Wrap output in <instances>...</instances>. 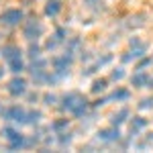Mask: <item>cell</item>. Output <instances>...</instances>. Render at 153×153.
Here are the masks:
<instances>
[{"label": "cell", "mask_w": 153, "mask_h": 153, "mask_svg": "<svg viewBox=\"0 0 153 153\" xmlns=\"http://www.w3.org/2000/svg\"><path fill=\"white\" fill-rule=\"evenodd\" d=\"M29 57L31 59L41 57V45L37 41H29Z\"/></svg>", "instance_id": "obj_26"}, {"label": "cell", "mask_w": 153, "mask_h": 153, "mask_svg": "<svg viewBox=\"0 0 153 153\" xmlns=\"http://www.w3.org/2000/svg\"><path fill=\"white\" fill-rule=\"evenodd\" d=\"M59 43H61V41H59V39H57V37H55V35H53V37H49V39H47V41H45V49H47V51H53V49H55V47H57V45H59Z\"/></svg>", "instance_id": "obj_31"}, {"label": "cell", "mask_w": 153, "mask_h": 153, "mask_svg": "<svg viewBox=\"0 0 153 153\" xmlns=\"http://www.w3.org/2000/svg\"><path fill=\"white\" fill-rule=\"evenodd\" d=\"M2 76H4V70H2V68H0V80H2Z\"/></svg>", "instance_id": "obj_39"}, {"label": "cell", "mask_w": 153, "mask_h": 153, "mask_svg": "<svg viewBox=\"0 0 153 153\" xmlns=\"http://www.w3.org/2000/svg\"><path fill=\"white\" fill-rule=\"evenodd\" d=\"M147 125H149V120L145 117H133L129 120V137L133 139V137H137L141 131L147 129Z\"/></svg>", "instance_id": "obj_9"}, {"label": "cell", "mask_w": 153, "mask_h": 153, "mask_svg": "<svg viewBox=\"0 0 153 153\" xmlns=\"http://www.w3.org/2000/svg\"><path fill=\"white\" fill-rule=\"evenodd\" d=\"M153 63V59L151 57H147V55H143L139 61H137V70H145V68H149Z\"/></svg>", "instance_id": "obj_32"}, {"label": "cell", "mask_w": 153, "mask_h": 153, "mask_svg": "<svg viewBox=\"0 0 153 153\" xmlns=\"http://www.w3.org/2000/svg\"><path fill=\"white\" fill-rule=\"evenodd\" d=\"M37 100H39V94H37V92H33V94H29V102H31V104H35Z\"/></svg>", "instance_id": "obj_36"}, {"label": "cell", "mask_w": 153, "mask_h": 153, "mask_svg": "<svg viewBox=\"0 0 153 153\" xmlns=\"http://www.w3.org/2000/svg\"><path fill=\"white\" fill-rule=\"evenodd\" d=\"M129 114H131V112H129V108H127V106L118 108L117 112L110 117V125H114V127H120V125H123V123L129 118Z\"/></svg>", "instance_id": "obj_15"}, {"label": "cell", "mask_w": 153, "mask_h": 153, "mask_svg": "<svg viewBox=\"0 0 153 153\" xmlns=\"http://www.w3.org/2000/svg\"><path fill=\"white\" fill-rule=\"evenodd\" d=\"M53 35L57 37V39H59V41H61V43H63V41H65V37H68V29H63V27H57Z\"/></svg>", "instance_id": "obj_33"}, {"label": "cell", "mask_w": 153, "mask_h": 153, "mask_svg": "<svg viewBox=\"0 0 153 153\" xmlns=\"http://www.w3.org/2000/svg\"><path fill=\"white\" fill-rule=\"evenodd\" d=\"M49 74L47 70H41V71H31V80L35 82V86H41V84H47Z\"/></svg>", "instance_id": "obj_22"}, {"label": "cell", "mask_w": 153, "mask_h": 153, "mask_svg": "<svg viewBox=\"0 0 153 153\" xmlns=\"http://www.w3.org/2000/svg\"><path fill=\"white\" fill-rule=\"evenodd\" d=\"M106 86H108V80L106 78H96L94 82H92V86H90V92L92 94H102L106 90Z\"/></svg>", "instance_id": "obj_18"}, {"label": "cell", "mask_w": 153, "mask_h": 153, "mask_svg": "<svg viewBox=\"0 0 153 153\" xmlns=\"http://www.w3.org/2000/svg\"><path fill=\"white\" fill-rule=\"evenodd\" d=\"M129 51L135 55V59H141L147 53V43L139 37H131L129 39Z\"/></svg>", "instance_id": "obj_8"}, {"label": "cell", "mask_w": 153, "mask_h": 153, "mask_svg": "<svg viewBox=\"0 0 153 153\" xmlns=\"http://www.w3.org/2000/svg\"><path fill=\"white\" fill-rule=\"evenodd\" d=\"M25 21V12L21 8H6L0 12V25L2 27H19Z\"/></svg>", "instance_id": "obj_2"}, {"label": "cell", "mask_w": 153, "mask_h": 153, "mask_svg": "<svg viewBox=\"0 0 153 153\" xmlns=\"http://www.w3.org/2000/svg\"><path fill=\"white\" fill-rule=\"evenodd\" d=\"M137 106H139V110H153V98H151V96H147V98H141Z\"/></svg>", "instance_id": "obj_27"}, {"label": "cell", "mask_w": 153, "mask_h": 153, "mask_svg": "<svg viewBox=\"0 0 153 153\" xmlns=\"http://www.w3.org/2000/svg\"><path fill=\"white\" fill-rule=\"evenodd\" d=\"M127 147H129V141H127V139H123V141H120V149H127Z\"/></svg>", "instance_id": "obj_38"}, {"label": "cell", "mask_w": 153, "mask_h": 153, "mask_svg": "<svg viewBox=\"0 0 153 153\" xmlns=\"http://www.w3.org/2000/svg\"><path fill=\"white\" fill-rule=\"evenodd\" d=\"M133 59H135V55H133L131 51H125V53L120 55V63H131Z\"/></svg>", "instance_id": "obj_34"}, {"label": "cell", "mask_w": 153, "mask_h": 153, "mask_svg": "<svg viewBox=\"0 0 153 153\" xmlns=\"http://www.w3.org/2000/svg\"><path fill=\"white\" fill-rule=\"evenodd\" d=\"M27 112L29 110H25L23 106L19 104H12L8 108H2V118L4 120H12V123H19V125H25V120H27Z\"/></svg>", "instance_id": "obj_4"}, {"label": "cell", "mask_w": 153, "mask_h": 153, "mask_svg": "<svg viewBox=\"0 0 153 153\" xmlns=\"http://www.w3.org/2000/svg\"><path fill=\"white\" fill-rule=\"evenodd\" d=\"M41 118H43V112L41 110H29L27 112V120H25V125H39L41 123Z\"/></svg>", "instance_id": "obj_20"}, {"label": "cell", "mask_w": 153, "mask_h": 153, "mask_svg": "<svg viewBox=\"0 0 153 153\" xmlns=\"http://www.w3.org/2000/svg\"><path fill=\"white\" fill-rule=\"evenodd\" d=\"M59 102V98L53 92H47V94H43V104H47V106H55Z\"/></svg>", "instance_id": "obj_29"}, {"label": "cell", "mask_w": 153, "mask_h": 153, "mask_svg": "<svg viewBox=\"0 0 153 153\" xmlns=\"http://www.w3.org/2000/svg\"><path fill=\"white\" fill-rule=\"evenodd\" d=\"M51 65H53V71L61 76V78H68L70 76V70L74 65V57L71 53H63V55H57V57L51 59Z\"/></svg>", "instance_id": "obj_1"}, {"label": "cell", "mask_w": 153, "mask_h": 153, "mask_svg": "<svg viewBox=\"0 0 153 153\" xmlns=\"http://www.w3.org/2000/svg\"><path fill=\"white\" fill-rule=\"evenodd\" d=\"M25 70H27V65H25V61L21 57L8 59V71H12L14 76H16V74H21V71H25Z\"/></svg>", "instance_id": "obj_16"}, {"label": "cell", "mask_w": 153, "mask_h": 153, "mask_svg": "<svg viewBox=\"0 0 153 153\" xmlns=\"http://www.w3.org/2000/svg\"><path fill=\"white\" fill-rule=\"evenodd\" d=\"M123 78H125V70H123V68H117V70L110 71V80H112V82H120Z\"/></svg>", "instance_id": "obj_30"}, {"label": "cell", "mask_w": 153, "mask_h": 153, "mask_svg": "<svg viewBox=\"0 0 153 153\" xmlns=\"http://www.w3.org/2000/svg\"><path fill=\"white\" fill-rule=\"evenodd\" d=\"M61 8H63L61 0H47L45 6H43V12H45V16H49V19H55L59 12H61Z\"/></svg>", "instance_id": "obj_11"}, {"label": "cell", "mask_w": 153, "mask_h": 153, "mask_svg": "<svg viewBox=\"0 0 153 153\" xmlns=\"http://www.w3.org/2000/svg\"><path fill=\"white\" fill-rule=\"evenodd\" d=\"M41 35H43V25H41V21L29 19V21L23 23V37L27 41H37Z\"/></svg>", "instance_id": "obj_3"}, {"label": "cell", "mask_w": 153, "mask_h": 153, "mask_svg": "<svg viewBox=\"0 0 153 153\" xmlns=\"http://www.w3.org/2000/svg\"><path fill=\"white\" fill-rule=\"evenodd\" d=\"M0 135L6 139V141H12V139H16L19 135H23V133H19L16 129H12V127H4V129L0 131Z\"/></svg>", "instance_id": "obj_25"}, {"label": "cell", "mask_w": 153, "mask_h": 153, "mask_svg": "<svg viewBox=\"0 0 153 153\" xmlns=\"http://www.w3.org/2000/svg\"><path fill=\"white\" fill-rule=\"evenodd\" d=\"M88 108H90V102H88V100H86V98H80V100H78V104L74 106V110H71L70 114L74 118H82V117H86V112H88Z\"/></svg>", "instance_id": "obj_14"}, {"label": "cell", "mask_w": 153, "mask_h": 153, "mask_svg": "<svg viewBox=\"0 0 153 153\" xmlns=\"http://www.w3.org/2000/svg\"><path fill=\"white\" fill-rule=\"evenodd\" d=\"M47 68V59L43 57H35L33 61H31V65H29V71H41Z\"/></svg>", "instance_id": "obj_23"}, {"label": "cell", "mask_w": 153, "mask_h": 153, "mask_svg": "<svg viewBox=\"0 0 153 153\" xmlns=\"http://www.w3.org/2000/svg\"><path fill=\"white\" fill-rule=\"evenodd\" d=\"M96 139L102 141V143H117V141H120V131H118V127L110 125V127H106V129L98 131V133H96Z\"/></svg>", "instance_id": "obj_6"}, {"label": "cell", "mask_w": 153, "mask_h": 153, "mask_svg": "<svg viewBox=\"0 0 153 153\" xmlns=\"http://www.w3.org/2000/svg\"><path fill=\"white\" fill-rule=\"evenodd\" d=\"M112 61V53H106V55H102L100 59H96L94 63L90 65V68H86V70L82 71V76H90V74H94L96 70H100L102 65H106V63H110Z\"/></svg>", "instance_id": "obj_13"}, {"label": "cell", "mask_w": 153, "mask_h": 153, "mask_svg": "<svg viewBox=\"0 0 153 153\" xmlns=\"http://www.w3.org/2000/svg\"><path fill=\"white\" fill-rule=\"evenodd\" d=\"M151 145H153V133H149V135H145L143 141H139L135 147H137V149H145V147H151Z\"/></svg>", "instance_id": "obj_28"}, {"label": "cell", "mask_w": 153, "mask_h": 153, "mask_svg": "<svg viewBox=\"0 0 153 153\" xmlns=\"http://www.w3.org/2000/svg\"><path fill=\"white\" fill-rule=\"evenodd\" d=\"M149 88H153V78H151V82H149Z\"/></svg>", "instance_id": "obj_40"}, {"label": "cell", "mask_w": 153, "mask_h": 153, "mask_svg": "<svg viewBox=\"0 0 153 153\" xmlns=\"http://www.w3.org/2000/svg\"><path fill=\"white\" fill-rule=\"evenodd\" d=\"M0 112H2V108H0Z\"/></svg>", "instance_id": "obj_41"}, {"label": "cell", "mask_w": 153, "mask_h": 153, "mask_svg": "<svg viewBox=\"0 0 153 153\" xmlns=\"http://www.w3.org/2000/svg\"><path fill=\"white\" fill-rule=\"evenodd\" d=\"M108 98H110V100H117V102H127L131 98V90H127V88H117Z\"/></svg>", "instance_id": "obj_17"}, {"label": "cell", "mask_w": 153, "mask_h": 153, "mask_svg": "<svg viewBox=\"0 0 153 153\" xmlns=\"http://www.w3.org/2000/svg\"><path fill=\"white\" fill-rule=\"evenodd\" d=\"M80 45H82L80 37H70V39H68V43H65V53H74Z\"/></svg>", "instance_id": "obj_24"}, {"label": "cell", "mask_w": 153, "mask_h": 153, "mask_svg": "<svg viewBox=\"0 0 153 153\" xmlns=\"http://www.w3.org/2000/svg\"><path fill=\"white\" fill-rule=\"evenodd\" d=\"M0 57L2 59H12V57H21V47L19 45H14V43H6V45H2L0 49Z\"/></svg>", "instance_id": "obj_12"}, {"label": "cell", "mask_w": 153, "mask_h": 153, "mask_svg": "<svg viewBox=\"0 0 153 153\" xmlns=\"http://www.w3.org/2000/svg\"><path fill=\"white\" fill-rule=\"evenodd\" d=\"M6 92H8L10 96H14V98L25 96V94H27V80H25V78H21V76L16 74L10 82L6 84Z\"/></svg>", "instance_id": "obj_5"}, {"label": "cell", "mask_w": 153, "mask_h": 153, "mask_svg": "<svg viewBox=\"0 0 153 153\" xmlns=\"http://www.w3.org/2000/svg\"><path fill=\"white\" fill-rule=\"evenodd\" d=\"M55 135H57V139H55V141H57L59 147H70L71 141H74V135L68 133V131H61V133H55Z\"/></svg>", "instance_id": "obj_19"}, {"label": "cell", "mask_w": 153, "mask_h": 153, "mask_svg": "<svg viewBox=\"0 0 153 153\" xmlns=\"http://www.w3.org/2000/svg\"><path fill=\"white\" fill-rule=\"evenodd\" d=\"M70 127V118H55L51 123V131L53 133H61V131H68Z\"/></svg>", "instance_id": "obj_21"}, {"label": "cell", "mask_w": 153, "mask_h": 153, "mask_svg": "<svg viewBox=\"0 0 153 153\" xmlns=\"http://www.w3.org/2000/svg\"><path fill=\"white\" fill-rule=\"evenodd\" d=\"M88 6H92V4H100V0H84Z\"/></svg>", "instance_id": "obj_37"}, {"label": "cell", "mask_w": 153, "mask_h": 153, "mask_svg": "<svg viewBox=\"0 0 153 153\" xmlns=\"http://www.w3.org/2000/svg\"><path fill=\"white\" fill-rule=\"evenodd\" d=\"M108 102H110V98H96L94 102H92V106H94V108H100V106L108 104Z\"/></svg>", "instance_id": "obj_35"}, {"label": "cell", "mask_w": 153, "mask_h": 153, "mask_svg": "<svg viewBox=\"0 0 153 153\" xmlns=\"http://www.w3.org/2000/svg\"><path fill=\"white\" fill-rule=\"evenodd\" d=\"M149 82H151V78H149L143 70H137L133 76H131V86H133V88H147Z\"/></svg>", "instance_id": "obj_10"}, {"label": "cell", "mask_w": 153, "mask_h": 153, "mask_svg": "<svg viewBox=\"0 0 153 153\" xmlns=\"http://www.w3.org/2000/svg\"><path fill=\"white\" fill-rule=\"evenodd\" d=\"M80 98H82L80 92L71 90V92H68V94H63L61 98H59V108H61L63 112H71V110H74V106L78 104V100H80Z\"/></svg>", "instance_id": "obj_7"}]
</instances>
